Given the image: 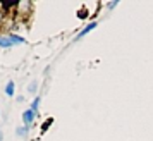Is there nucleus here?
<instances>
[{
  "label": "nucleus",
  "mask_w": 153,
  "mask_h": 141,
  "mask_svg": "<svg viewBox=\"0 0 153 141\" xmlns=\"http://www.w3.org/2000/svg\"><path fill=\"white\" fill-rule=\"evenodd\" d=\"M31 9H33V4L31 2H17L14 10L19 16H26V14H31Z\"/></svg>",
  "instance_id": "1"
},
{
  "label": "nucleus",
  "mask_w": 153,
  "mask_h": 141,
  "mask_svg": "<svg viewBox=\"0 0 153 141\" xmlns=\"http://www.w3.org/2000/svg\"><path fill=\"white\" fill-rule=\"evenodd\" d=\"M35 119H36V114L33 112L31 108H28V110L22 112V126L31 127L33 126V122H35Z\"/></svg>",
  "instance_id": "2"
},
{
  "label": "nucleus",
  "mask_w": 153,
  "mask_h": 141,
  "mask_svg": "<svg viewBox=\"0 0 153 141\" xmlns=\"http://www.w3.org/2000/svg\"><path fill=\"white\" fill-rule=\"evenodd\" d=\"M98 26V22L97 21H91V22H88V24H86V26H84L83 29H81V31H79V33H77V36L76 38H74V40H81V38H84V35H88V33H90V31H93V29L97 28Z\"/></svg>",
  "instance_id": "3"
},
{
  "label": "nucleus",
  "mask_w": 153,
  "mask_h": 141,
  "mask_svg": "<svg viewBox=\"0 0 153 141\" xmlns=\"http://www.w3.org/2000/svg\"><path fill=\"white\" fill-rule=\"evenodd\" d=\"M9 40L12 42V45H24L26 43V38H22V36L19 35H14V33H9Z\"/></svg>",
  "instance_id": "4"
},
{
  "label": "nucleus",
  "mask_w": 153,
  "mask_h": 141,
  "mask_svg": "<svg viewBox=\"0 0 153 141\" xmlns=\"http://www.w3.org/2000/svg\"><path fill=\"white\" fill-rule=\"evenodd\" d=\"M12 47H14V45L9 40L7 35H0V48H12Z\"/></svg>",
  "instance_id": "5"
},
{
  "label": "nucleus",
  "mask_w": 153,
  "mask_h": 141,
  "mask_svg": "<svg viewBox=\"0 0 153 141\" xmlns=\"http://www.w3.org/2000/svg\"><path fill=\"white\" fill-rule=\"evenodd\" d=\"M5 95H7V96H14V95H16V85H14V81H9L7 85H5Z\"/></svg>",
  "instance_id": "6"
},
{
  "label": "nucleus",
  "mask_w": 153,
  "mask_h": 141,
  "mask_svg": "<svg viewBox=\"0 0 153 141\" xmlns=\"http://www.w3.org/2000/svg\"><path fill=\"white\" fill-rule=\"evenodd\" d=\"M40 103H42V98H40V96H36V98L31 102V107H29V108H31L36 115H38V112H40Z\"/></svg>",
  "instance_id": "7"
},
{
  "label": "nucleus",
  "mask_w": 153,
  "mask_h": 141,
  "mask_svg": "<svg viewBox=\"0 0 153 141\" xmlns=\"http://www.w3.org/2000/svg\"><path fill=\"white\" fill-rule=\"evenodd\" d=\"M28 133H29V127H26V126H19L17 129H16V134H17L19 138H26Z\"/></svg>",
  "instance_id": "8"
},
{
  "label": "nucleus",
  "mask_w": 153,
  "mask_h": 141,
  "mask_svg": "<svg viewBox=\"0 0 153 141\" xmlns=\"http://www.w3.org/2000/svg\"><path fill=\"white\" fill-rule=\"evenodd\" d=\"M36 90H38V81H33V83H29L28 91H29V93H35Z\"/></svg>",
  "instance_id": "9"
},
{
  "label": "nucleus",
  "mask_w": 153,
  "mask_h": 141,
  "mask_svg": "<svg viewBox=\"0 0 153 141\" xmlns=\"http://www.w3.org/2000/svg\"><path fill=\"white\" fill-rule=\"evenodd\" d=\"M52 122H53V119H48L47 122H45V124H43V126H42V133H45V131H47L50 126H52Z\"/></svg>",
  "instance_id": "10"
},
{
  "label": "nucleus",
  "mask_w": 153,
  "mask_h": 141,
  "mask_svg": "<svg viewBox=\"0 0 153 141\" xmlns=\"http://www.w3.org/2000/svg\"><path fill=\"white\" fill-rule=\"evenodd\" d=\"M4 21H5V12H4V9H2V5H0V28H2Z\"/></svg>",
  "instance_id": "11"
},
{
  "label": "nucleus",
  "mask_w": 153,
  "mask_h": 141,
  "mask_svg": "<svg viewBox=\"0 0 153 141\" xmlns=\"http://www.w3.org/2000/svg\"><path fill=\"white\" fill-rule=\"evenodd\" d=\"M117 5H119L117 0H114V2H108V4H107V7H108V9H115Z\"/></svg>",
  "instance_id": "12"
},
{
  "label": "nucleus",
  "mask_w": 153,
  "mask_h": 141,
  "mask_svg": "<svg viewBox=\"0 0 153 141\" xmlns=\"http://www.w3.org/2000/svg\"><path fill=\"white\" fill-rule=\"evenodd\" d=\"M4 140V134H2V131H0V141Z\"/></svg>",
  "instance_id": "13"
}]
</instances>
